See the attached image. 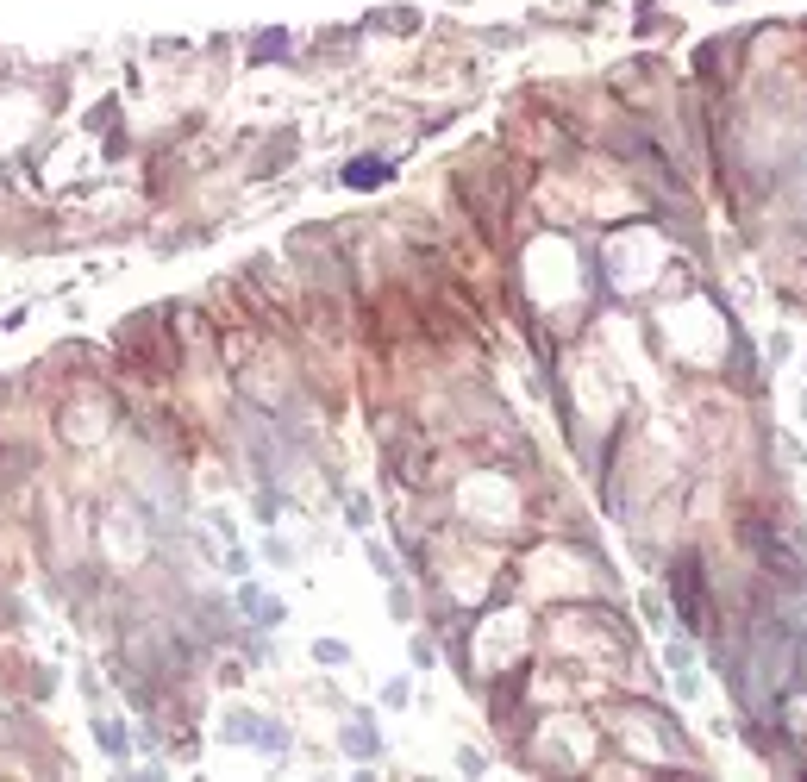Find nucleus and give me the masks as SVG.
<instances>
[{
    "mask_svg": "<svg viewBox=\"0 0 807 782\" xmlns=\"http://www.w3.org/2000/svg\"><path fill=\"white\" fill-rule=\"evenodd\" d=\"M382 175H389V163H376V157H370V163H351V169H345V182H351V188H376Z\"/></svg>",
    "mask_w": 807,
    "mask_h": 782,
    "instance_id": "2",
    "label": "nucleus"
},
{
    "mask_svg": "<svg viewBox=\"0 0 807 782\" xmlns=\"http://www.w3.org/2000/svg\"><path fill=\"white\" fill-rule=\"evenodd\" d=\"M802 419H807V394H802Z\"/></svg>",
    "mask_w": 807,
    "mask_h": 782,
    "instance_id": "6",
    "label": "nucleus"
},
{
    "mask_svg": "<svg viewBox=\"0 0 807 782\" xmlns=\"http://www.w3.org/2000/svg\"><path fill=\"white\" fill-rule=\"evenodd\" d=\"M345 751H351V758H376V733H370V726H351V733H345Z\"/></svg>",
    "mask_w": 807,
    "mask_h": 782,
    "instance_id": "4",
    "label": "nucleus"
},
{
    "mask_svg": "<svg viewBox=\"0 0 807 782\" xmlns=\"http://www.w3.org/2000/svg\"><path fill=\"white\" fill-rule=\"evenodd\" d=\"M688 663H695V652H688V645H670V670H676V676H682Z\"/></svg>",
    "mask_w": 807,
    "mask_h": 782,
    "instance_id": "5",
    "label": "nucleus"
},
{
    "mask_svg": "<svg viewBox=\"0 0 807 782\" xmlns=\"http://www.w3.org/2000/svg\"><path fill=\"white\" fill-rule=\"evenodd\" d=\"M670 595H676V614H682L688 633H713V601L701 589V557L695 551H682L670 563Z\"/></svg>",
    "mask_w": 807,
    "mask_h": 782,
    "instance_id": "1",
    "label": "nucleus"
},
{
    "mask_svg": "<svg viewBox=\"0 0 807 782\" xmlns=\"http://www.w3.org/2000/svg\"><path fill=\"white\" fill-rule=\"evenodd\" d=\"M783 720H789V739H807V701L802 695H783Z\"/></svg>",
    "mask_w": 807,
    "mask_h": 782,
    "instance_id": "3",
    "label": "nucleus"
}]
</instances>
